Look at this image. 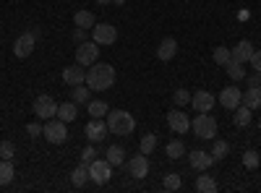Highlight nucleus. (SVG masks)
I'll return each instance as SVG.
<instances>
[{"instance_id": "7c9ffc66", "label": "nucleus", "mask_w": 261, "mask_h": 193, "mask_svg": "<svg viewBox=\"0 0 261 193\" xmlns=\"http://www.w3.org/2000/svg\"><path fill=\"white\" fill-rule=\"evenodd\" d=\"M71 99H73L76 104L89 102V87H86V84H79V87H73V89H71Z\"/></svg>"}, {"instance_id": "9d476101", "label": "nucleus", "mask_w": 261, "mask_h": 193, "mask_svg": "<svg viewBox=\"0 0 261 193\" xmlns=\"http://www.w3.org/2000/svg\"><path fill=\"white\" fill-rule=\"evenodd\" d=\"M167 125L172 128V133H188L191 131V118L183 110H170L167 113Z\"/></svg>"}, {"instance_id": "393cba45", "label": "nucleus", "mask_w": 261, "mask_h": 193, "mask_svg": "<svg viewBox=\"0 0 261 193\" xmlns=\"http://www.w3.org/2000/svg\"><path fill=\"white\" fill-rule=\"evenodd\" d=\"M196 190L199 193H217V180L212 175H199L196 178Z\"/></svg>"}, {"instance_id": "aec40b11", "label": "nucleus", "mask_w": 261, "mask_h": 193, "mask_svg": "<svg viewBox=\"0 0 261 193\" xmlns=\"http://www.w3.org/2000/svg\"><path fill=\"white\" fill-rule=\"evenodd\" d=\"M251 120H253V110L241 102V104L235 107V125H238V128H248Z\"/></svg>"}, {"instance_id": "c9c22d12", "label": "nucleus", "mask_w": 261, "mask_h": 193, "mask_svg": "<svg viewBox=\"0 0 261 193\" xmlns=\"http://www.w3.org/2000/svg\"><path fill=\"white\" fill-rule=\"evenodd\" d=\"M172 99H175V104H178V107H186V104L191 102V92H188V89H175Z\"/></svg>"}, {"instance_id": "0eeeda50", "label": "nucleus", "mask_w": 261, "mask_h": 193, "mask_svg": "<svg viewBox=\"0 0 261 193\" xmlns=\"http://www.w3.org/2000/svg\"><path fill=\"white\" fill-rule=\"evenodd\" d=\"M92 39L97 42L99 47H105V45H115V42H118V29H115L113 24H94V29H92Z\"/></svg>"}, {"instance_id": "37998d69", "label": "nucleus", "mask_w": 261, "mask_h": 193, "mask_svg": "<svg viewBox=\"0 0 261 193\" xmlns=\"http://www.w3.org/2000/svg\"><path fill=\"white\" fill-rule=\"evenodd\" d=\"M94 3H99V6H110L113 0H94Z\"/></svg>"}, {"instance_id": "6ab92c4d", "label": "nucleus", "mask_w": 261, "mask_h": 193, "mask_svg": "<svg viewBox=\"0 0 261 193\" xmlns=\"http://www.w3.org/2000/svg\"><path fill=\"white\" fill-rule=\"evenodd\" d=\"M232 52V60H238V63H248L251 60V55H253V45L248 39H241L235 45V50H230Z\"/></svg>"}, {"instance_id": "20e7f679", "label": "nucleus", "mask_w": 261, "mask_h": 193, "mask_svg": "<svg viewBox=\"0 0 261 193\" xmlns=\"http://www.w3.org/2000/svg\"><path fill=\"white\" fill-rule=\"evenodd\" d=\"M68 123L63 120H47L45 125H42V136H45L50 144H63L65 139H68V128H65Z\"/></svg>"}, {"instance_id": "c85d7f7f", "label": "nucleus", "mask_w": 261, "mask_h": 193, "mask_svg": "<svg viewBox=\"0 0 261 193\" xmlns=\"http://www.w3.org/2000/svg\"><path fill=\"white\" fill-rule=\"evenodd\" d=\"M209 154H212L214 159H225V157L230 154V144L222 141V139H217V141H214V149H212Z\"/></svg>"}, {"instance_id": "5701e85b", "label": "nucleus", "mask_w": 261, "mask_h": 193, "mask_svg": "<svg viewBox=\"0 0 261 193\" xmlns=\"http://www.w3.org/2000/svg\"><path fill=\"white\" fill-rule=\"evenodd\" d=\"M222 68L227 71V76H230V78H232L235 84L246 78V71H243V63H238V60H232V58H230V60L225 63V66H222Z\"/></svg>"}, {"instance_id": "423d86ee", "label": "nucleus", "mask_w": 261, "mask_h": 193, "mask_svg": "<svg viewBox=\"0 0 261 193\" xmlns=\"http://www.w3.org/2000/svg\"><path fill=\"white\" fill-rule=\"evenodd\" d=\"M99 60V45L92 39V42H81V45L76 47V63H81L84 68H89L92 63Z\"/></svg>"}, {"instance_id": "c756f323", "label": "nucleus", "mask_w": 261, "mask_h": 193, "mask_svg": "<svg viewBox=\"0 0 261 193\" xmlns=\"http://www.w3.org/2000/svg\"><path fill=\"white\" fill-rule=\"evenodd\" d=\"M107 113H110V107H107V102H102V99L89 102V115H92V118H105Z\"/></svg>"}, {"instance_id": "79ce46f5", "label": "nucleus", "mask_w": 261, "mask_h": 193, "mask_svg": "<svg viewBox=\"0 0 261 193\" xmlns=\"http://www.w3.org/2000/svg\"><path fill=\"white\" fill-rule=\"evenodd\" d=\"M73 39L79 42V45H81V42H86V29H79V26H76V34H73Z\"/></svg>"}, {"instance_id": "4c0bfd02", "label": "nucleus", "mask_w": 261, "mask_h": 193, "mask_svg": "<svg viewBox=\"0 0 261 193\" xmlns=\"http://www.w3.org/2000/svg\"><path fill=\"white\" fill-rule=\"evenodd\" d=\"M97 159V152H94V146H86L84 152H81V164H92Z\"/></svg>"}, {"instance_id": "2eb2a0df", "label": "nucleus", "mask_w": 261, "mask_h": 193, "mask_svg": "<svg viewBox=\"0 0 261 193\" xmlns=\"http://www.w3.org/2000/svg\"><path fill=\"white\" fill-rule=\"evenodd\" d=\"M128 173L134 175L136 180L146 178V175H149V157H146V154H136V157H130V162H128Z\"/></svg>"}, {"instance_id": "a18cd8bd", "label": "nucleus", "mask_w": 261, "mask_h": 193, "mask_svg": "<svg viewBox=\"0 0 261 193\" xmlns=\"http://www.w3.org/2000/svg\"><path fill=\"white\" fill-rule=\"evenodd\" d=\"M258 128H261V118H258Z\"/></svg>"}, {"instance_id": "39448f33", "label": "nucleus", "mask_w": 261, "mask_h": 193, "mask_svg": "<svg viewBox=\"0 0 261 193\" xmlns=\"http://www.w3.org/2000/svg\"><path fill=\"white\" fill-rule=\"evenodd\" d=\"M34 115L39 120H53L58 115V102L50 97V94H39L34 99Z\"/></svg>"}, {"instance_id": "2f4dec72", "label": "nucleus", "mask_w": 261, "mask_h": 193, "mask_svg": "<svg viewBox=\"0 0 261 193\" xmlns=\"http://www.w3.org/2000/svg\"><path fill=\"white\" fill-rule=\"evenodd\" d=\"M139 149H141V154H151V152L157 149V136H154V133H146V136L141 139Z\"/></svg>"}, {"instance_id": "f704fd0d", "label": "nucleus", "mask_w": 261, "mask_h": 193, "mask_svg": "<svg viewBox=\"0 0 261 193\" xmlns=\"http://www.w3.org/2000/svg\"><path fill=\"white\" fill-rule=\"evenodd\" d=\"M258 162H261V159H258V154L253 152V149H248V152H243V164H246L248 170H256V167H258Z\"/></svg>"}, {"instance_id": "f8f14e48", "label": "nucleus", "mask_w": 261, "mask_h": 193, "mask_svg": "<svg viewBox=\"0 0 261 193\" xmlns=\"http://www.w3.org/2000/svg\"><path fill=\"white\" fill-rule=\"evenodd\" d=\"M241 102H243V92L238 89L235 84H232V87H225V89L220 92V104L225 107V110H235Z\"/></svg>"}, {"instance_id": "ea45409f", "label": "nucleus", "mask_w": 261, "mask_h": 193, "mask_svg": "<svg viewBox=\"0 0 261 193\" xmlns=\"http://www.w3.org/2000/svg\"><path fill=\"white\" fill-rule=\"evenodd\" d=\"M27 133H29L32 139L42 136V125H39V123H29V125H27Z\"/></svg>"}, {"instance_id": "4be33fe9", "label": "nucleus", "mask_w": 261, "mask_h": 193, "mask_svg": "<svg viewBox=\"0 0 261 193\" xmlns=\"http://www.w3.org/2000/svg\"><path fill=\"white\" fill-rule=\"evenodd\" d=\"M105 154H107L105 159L110 162L113 167H120V164H125V149H123V146H118V144H113V146L107 149Z\"/></svg>"}, {"instance_id": "4468645a", "label": "nucleus", "mask_w": 261, "mask_h": 193, "mask_svg": "<svg viewBox=\"0 0 261 193\" xmlns=\"http://www.w3.org/2000/svg\"><path fill=\"white\" fill-rule=\"evenodd\" d=\"M63 81L68 84V87L86 84V71H84L81 63H76V66H65V68H63Z\"/></svg>"}, {"instance_id": "dca6fc26", "label": "nucleus", "mask_w": 261, "mask_h": 193, "mask_svg": "<svg viewBox=\"0 0 261 193\" xmlns=\"http://www.w3.org/2000/svg\"><path fill=\"white\" fill-rule=\"evenodd\" d=\"M191 102H193L196 113H212L214 110V94H209V92H196L191 97Z\"/></svg>"}, {"instance_id": "412c9836", "label": "nucleus", "mask_w": 261, "mask_h": 193, "mask_svg": "<svg viewBox=\"0 0 261 193\" xmlns=\"http://www.w3.org/2000/svg\"><path fill=\"white\" fill-rule=\"evenodd\" d=\"M73 24L79 26V29H94V24H97V18H94V13L92 11H76V16H73Z\"/></svg>"}, {"instance_id": "a19ab883", "label": "nucleus", "mask_w": 261, "mask_h": 193, "mask_svg": "<svg viewBox=\"0 0 261 193\" xmlns=\"http://www.w3.org/2000/svg\"><path fill=\"white\" fill-rule=\"evenodd\" d=\"M246 81H248V87H261V73L256 71V73H246Z\"/></svg>"}, {"instance_id": "f03ea898", "label": "nucleus", "mask_w": 261, "mask_h": 193, "mask_svg": "<svg viewBox=\"0 0 261 193\" xmlns=\"http://www.w3.org/2000/svg\"><path fill=\"white\" fill-rule=\"evenodd\" d=\"M107 131L125 139L136 131V118L125 110H110L107 113Z\"/></svg>"}, {"instance_id": "bb28decb", "label": "nucleus", "mask_w": 261, "mask_h": 193, "mask_svg": "<svg viewBox=\"0 0 261 193\" xmlns=\"http://www.w3.org/2000/svg\"><path fill=\"white\" fill-rule=\"evenodd\" d=\"M16 175V170H13V162L11 159H0V185H8Z\"/></svg>"}, {"instance_id": "e433bc0d", "label": "nucleus", "mask_w": 261, "mask_h": 193, "mask_svg": "<svg viewBox=\"0 0 261 193\" xmlns=\"http://www.w3.org/2000/svg\"><path fill=\"white\" fill-rule=\"evenodd\" d=\"M13 152H16V146H13L11 141L0 144V159H13Z\"/></svg>"}, {"instance_id": "72a5a7b5", "label": "nucleus", "mask_w": 261, "mask_h": 193, "mask_svg": "<svg viewBox=\"0 0 261 193\" xmlns=\"http://www.w3.org/2000/svg\"><path fill=\"white\" fill-rule=\"evenodd\" d=\"M180 185H183V180H180V175H178V173L165 175V190H180Z\"/></svg>"}, {"instance_id": "473e14b6", "label": "nucleus", "mask_w": 261, "mask_h": 193, "mask_svg": "<svg viewBox=\"0 0 261 193\" xmlns=\"http://www.w3.org/2000/svg\"><path fill=\"white\" fill-rule=\"evenodd\" d=\"M212 58H214V63H217V66H225V63L232 58V52H230V47H214V52H212Z\"/></svg>"}, {"instance_id": "7ed1b4c3", "label": "nucleus", "mask_w": 261, "mask_h": 193, "mask_svg": "<svg viewBox=\"0 0 261 193\" xmlns=\"http://www.w3.org/2000/svg\"><path fill=\"white\" fill-rule=\"evenodd\" d=\"M191 128H193V133L199 136V139H214V133H217V120H214L209 113H199V115L193 118Z\"/></svg>"}, {"instance_id": "9b49d317", "label": "nucleus", "mask_w": 261, "mask_h": 193, "mask_svg": "<svg viewBox=\"0 0 261 193\" xmlns=\"http://www.w3.org/2000/svg\"><path fill=\"white\" fill-rule=\"evenodd\" d=\"M84 136L89 139L92 144H99L107 136V123L102 118H92L89 123H86V128H84Z\"/></svg>"}, {"instance_id": "a878e982", "label": "nucleus", "mask_w": 261, "mask_h": 193, "mask_svg": "<svg viewBox=\"0 0 261 193\" xmlns=\"http://www.w3.org/2000/svg\"><path fill=\"white\" fill-rule=\"evenodd\" d=\"M86 180H89V164H79L71 173V183L76 188H81V185H86Z\"/></svg>"}, {"instance_id": "cd10ccee", "label": "nucleus", "mask_w": 261, "mask_h": 193, "mask_svg": "<svg viewBox=\"0 0 261 193\" xmlns=\"http://www.w3.org/2000/svg\"><path fill=\"white\" fill-rule=\"evenodd\" d=\"M165 152H167L170 159H180V157L186 154V144H183V141H170Z\"/></svg>"}, {"instance_id": "c03bdc74", "label": "nucleus", "mask_w": 261, "mask_h": 193, "mask_svg": "<svg viewBox=\"0 0 261 193\" xmlns=\"http://www.w3.org/2000/svg\"><path fill=\"white\" fill-rule=\"evenodd\" d=\"M113 3H115V6H123V3H125V0H113Z\"/></svg>"}, {"instance_id": "a211bd4d", "label": "nucleus", "mask_w": 261, "mask_h": 193, "mask_svg": "<svg viewBox=\"0 0 261 193\" xmlns=\"http://www.w3.org/2000/svg\"><path fill=\"white\" fill-rule=\"evenodd\" d=\"M175 52H178V42L172 39V37H165L160 42V47H157V58L160 60H172V58H175Z\"/></svg>"}, {"instance_id": "ddd939ff", "label": "nucleus", "mask_w": 261, "mask_h": 193, "mask_svg": "<svg viewBox=\"0 0 261 193\" xmlns=\"http://www.w3.org/2000/svg\"><path fill=\"white\" fill-rule=\"evenodd\" d=\"M212 162H214V157L209 152H201V149H193V152L188 154V164L193 170H199V173H206V170L212 167Z\"/></svg>"}, {"instance_id": "f3484780", "label": "nucleus", "mask_w": 261, "mask_h": 193, "mask_svg": "<svg viewBox=\"0 0 261 193\" xmlns=\"http://www.w3.org/2000/svg\"><path fill=\"white\" fill-rule=\"evenodd\" d=\"M76 118H79V104H76L73 99L58 104V120H63V123H73Z\"/></svg>"}, {"instance_id": "b1692460", "label": "nucleus", "mask_w": 261, "mask_h": 193, "mask_svg": "<svg viewBox=\"0 0 261 193\" xmlns=\"http://www.w3.org/2000/svg\"><path fill=\"white\" fill-rule=\"evenodd\" d=\"M243 104L251 110H261V87H251L248 92H243Z\"/></svg>"}, {"instance_id": "f257e3e1", "label": "nucleus", "mask_w": 261, "mask_h": 193, "mask_svg": "<svg viewBox=\"0 0 261 193\" xmlns=\"http://www.w3.org/2000/svg\"><path fill=\"white\" fill-rule=\"evenodd\" d=\"M115 84V68L110 63H92L89 71H86V87L92 92H107Z\"/></svg>"}, {"instance_id": "6e6552de", "label": "nucleus", "mask_w": 261, "mask_h": 193, "mask_svg": "<svg viewBox=\"0 0 261 193\" xmlns=\"http://www.w3.org/2000/svg\"><path fill=\"white\" fill-rule=\"evenodd\" d=\"M110 178H113V164L107 162V159H94L89 164V180H94L97 185L107 183Z\"/></svg>"}, {"instance_id": "58836bf2", "label": "nucleus", "mask_w": 261, "mask_h": 193, "mask_svg": "<svg viewBox=\"0 0 261 193\" xmlns=\"http://www.w3.org/2000/svg\"><path fill=\"white\" fill-rule=\"evenodd\" d=\"M248 63H251V68H253V71H258V73H261V50H253V55H251V60H248Z\"/></svg>"}, {"instance_id": "1a4fd4ad", "label": "nucleus", "mask_w": 261, "mask_h": 193, "mask_svg": "<svg viewBox=\"0 0 261 193\" xmlns=\"http://www.w3.org/2000/svg\"><path fill=\"white\" fill-rule=\"evenodd\" d=\"M34 45H37V37L34 32H24V34H18L16 42H13V55L16 58H29L34 52Z\"/></svg>"}]
</instances>
